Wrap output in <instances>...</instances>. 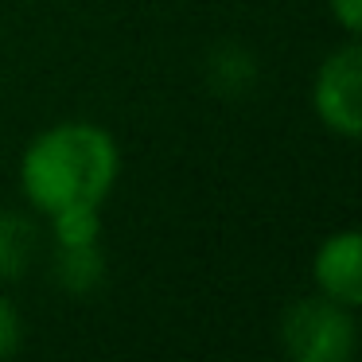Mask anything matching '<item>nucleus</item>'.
<instances>
[{
  "mask_svg": "<svg viewBox=\"0 0 362 362\" xmlns=\"http://www.w3.org/2000/svg\"><path fill=\"white\" fill-rule=\"evenodd\" d=\"M312 276L320 296L335 300L343 308L362 304V238L358 230H339V234L323 238V245L315 250Z\"/></svg>",
  "mask_w": 362,
  "mask_h": 362,
  "instance_id": "20e7f679",
  "label": "nucleus"
},
{
  "mask_svg": "<svg viewBox=\"0 0 362 362\" xmlns=\"http://www.w3.org/2000/svg\"><path fill=\"white\" fill-rule=\"evenodd\" d=\"M281 343L296 362H346L354 354L351 308L327 296L296 300L281 320Z\"/></svg>",
  "mask_w": 362,
  "mask_h": 362,
  "instance_id": "f03ea898",
  "label": "nucleus"
},
{
  "mask_svg": "<svg viewBox=\"0 0 362 362\" xmlns=\"http://www.w3.org/2000/svg\"><path fill=\"white\" fill-rule=\"evenodd\" d=\"M312 105L320 121L343 141H354L362 133V47L343 43L335 47L315 71Z\"/></svg>",
  "mask_w": 362,
  "mask_h": 362,
  "instance_id": "7ed1b4c3",
  "label": "nucleus"
},
{
  "mask_svg": "<svg viewBox=\"0 0 362 362\" xmlns=\"http://www.w3.org/2000/svg\"><path fill=\"white\" fill-rule=\"evenodd\" d=\"M20 343H24V320H20L12 300L0 296V362L12 358L20 351Z\"/></svg>",
  "mask_w": 362,
  "mask_h": 362,
  "instance_id": "1a4fd4ad",
  "label": "nucleus"
},
{
  "mask_svg": "<svg viewBox=\"0 0 362 362\" xmlns=\"http://www.w3.org/2000/svg\"><path fill=\"white\" fill-rule=\"evenodd\" d=\"M206 78H211V86L218 94L234 98V94H245L253 86L257 63H253V55L245 47H218L211 55V63H206Z\"/></svg>",
  "mask_w": 362,
  "mask_h": 362,
  "instance_id": "0eeeda50",
  "label": "nucleus"
},
{
  "mask_svg": "<svg viewBox=\"0 0 362 362\" xmlns=\"http://www.w3.org/2000/svg\"><path fill=\"white\" fill-rule=\"evenodd\" d=\"M35 257V226L24 214L0 211V281H20Z\"/></svg>",
  "mask_w": 362,
  "mask_h": 362,
  "instance_id": "423d86ee",
  "label": "nucleus"
},
{
  "mask_svg": "<svg viewBox=\"0 0 362 362\" xmlns=\"http://www.w3.org/2000/svg\"><path fill=\"white\" fill-rule=\"evenodd\" d=\"M55 276L66 292L74 296H86L102 284L105 276V257L98 250V242L86 245H59V261H55Z\"/></svg>",
  "mask_w": 362,
  "mask_h": 362,
  "instance_id": "39448f33",
  "label": "nucleus"
},
{
  "mask_svg": "<svg viewBox=\"0 0 362 362\" xmlns=\"http://www.w3.org/2000/svg\"><path fill=\"white\" fill-rule=\"evenodd\" d=\"M327 4H331V16L343 24V32L358 35V28H362V0H327Z\"/></svg>",
  "mask_w": 362,
  "mask_h": 362,
  "instance_id": "9d476101",
  "label": "nucleus"
},
{
  "mask_svg": "<svg viewBox=\"0 0 362 362\" xmlns=\"http://www.w3.org/2000/svg\"><path fill=\"white\" fill-rule=\"evenodd\" d=\"M121 172L117 141L102 125L66 121L28 144L20 160V187L28 203L51 218L66 206H102Z\"/></svg>",
  "mask_w": 362,
  "mask_h": 362,
  "instance_id": "f257e3e1",
  "label": "nucleus"
},
{
  "mask_svg": "<svg viewBox=\"0 0 362 362\" xmlns=\"http://www.w3.org/2000/svg\"><path fill=\"white\" fill-rule=\"evenodd\" d=\"M51 226H55L59 245H86L98 242V234H102V211L98 206H66V211L51 214Z\"/></svg>",
  "mask_w": 362,
  "mask_h": 362,
  "instance_id": "6e6552de",
  "label": "nucleus"
}]
</instances>
